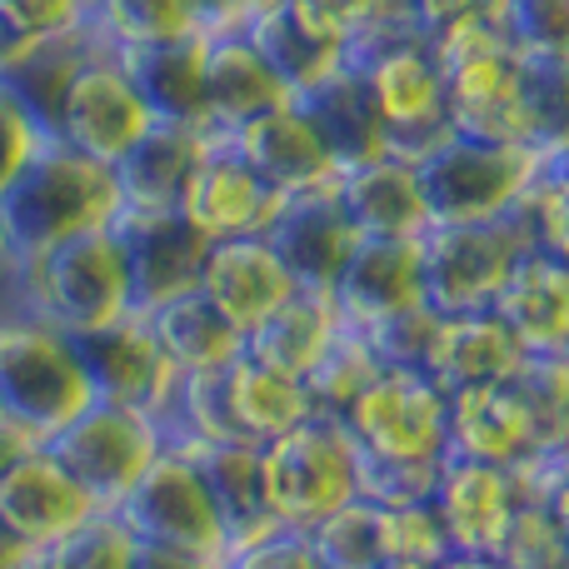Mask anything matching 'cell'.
<instances>
[{
	"instance_id": "1",
	"label": "cell",
	"mask_w": 569,
	"mask_h": 569,
	"mask_svg": "<svg viewBox=\"0 0 569 569\" xmlns=\"http://www.w3.org/2000/svg\"><path fill=\"white\" fill-rule=\"evenodd\" d=\"M116 216V170L90 156H76L56 140H46L36 160L0 190V230L10 246V266L70 236H86V230H110Z\"/></svg>"
},
{
	"instance_id": "2",
	"label": "cell",
	"mask_w": 569,
	"mask_h": 569,
	"mask_svg": "<svg viewBox=\"0 0 569 569\" xmlns=\"http://www.w3.org/2000/svg\"><path fill=\"white\" fill-rule=\"evenodd\" d=\"M6 284L10 305L40 315L66 335H90L136 315L116 230H86V236H70L30 260H16Z\"/></svg>"
},
{
	"instance_id": "3",
	"label": "cell",
	"mask_w": 569,
	"mask_h": 569,
	"mask_svg": "<svg viewBox=\"0 0 569 569\" xmlns=\"http://www.w3.org/2000/svg\"><path fill=\"white\" fill-rule=\"evenodd\" d=\"M90 400L76 340L20 305H0V415L46 445Z\"/></svg>"
},
{
	"instance_id": "4",
	"label": "cell",
	"mask_w": 569,
	"mask_h": 569,
	"mask_svg": "<svg viewBox=\"0 0 569 569\" xmlns=\"http://www.w3.org/2000/svg\"><path fill=\"white\" fill-rule=\"evenodd\" d=\"M430 226H480L505 220L535 176V146H490L445 130L410 160Z\"/></svg>"
},
{
	"instance_id": "5",
	"label": "cell",
	"mask_w": 569,
	"mask_h": 569,
	"mask_svg": "<svg viewBox=\"0 0 569 569\" xmlns=\"http://www.w3.org/2000/svg\"><path fill=\"white\" fill-rule=\"evenodd\" d=\"M260 485L280 530H310L355 500V440L330 415H305L280 440L260 445Z\"/></svg>"
},
{
	"instance_id": "6",
	"label": "cell",
	"mask_w": 569,
	"mask_h": 569,
	"mask_svg": "<svg viewBox=\"0 0 569 569\" xmlns=\"http://www.w3.org/2000/svg\"><path fill=\"white\" fill-rule=\"evenodd\" d=\"M345 66L365 86L375 116H380L385 136H390V156L415 160L425 146L450 130V106H445V76L435 66V50L425 36L380 40V46L350 50Z\"/></svg>"
},
{
	"instance_id": "7",
	"label": "cell",
	"mask_w": 569,
	"mask_h": 569,
	"mask_svg": "<svg viewBox=\"0 0 569 569\" xmlns=\"http://www.w3.org/2000/svg\"><path fill=\"white\" fill-rule=\"evenodd\" d=\"M110 515L126 525L136 545L186 550V555H200V560H226L230 555L216 500H210L196 460H190L170 435H166V450L150 460V470L130 485L126 500H120Z\"/></svg>"
},
{
	"instance_id": "8",
	"label": "cell",
	"mask_w": 569,
	"mask_h": 569,
	"mask_svg": "<svg viewBox=\"0 0 569 569\" xmlns=\"http://www.w3.org/2000/svg\"><path fill=\"white\" fill-rule=\"evenodd\" d=\"M46 450L70 470V480L100 505L116 510L126 490L150 470L160 450H166V420L130 405L90 400L66 430L46 440Z\"/></svg>"
},
{
	"instance_id": "9",
	"label": "cell",
	"mask_w": 569,
	"mask_h": 569,
	"mask_svg": "<svg viewBox=\"0 0 569 569\" xmlns=\"http://www.w3.org/2000/svg\"><path fill=\"white\" fill-rule=\"evenodd\" d=\"M415 256H420V300L435 315H465L490 310L515 260L525 256V240L510 220L425 226L415 240Z\"/></svg>"
},
{
	"instance_id": "10",
	"label": "cell",
	"mask_w": 569,
	"mask_h": 569,
	"mask_svg": "<svg viewBox=\"0 0 569 569\" xmlns=\"http://www.w3.org/2000/svg\"><path fill=\"white\" fill-rule=\"evenodd\" d=\"M360 455L380 460H445V390L425 370H380L340 415Z\"/></svg>"
},
{
	"instance_id": "11",
	"label": "cell",
	"mask_w": 569,
	"mask_h": 569,
	"mask_svg": "<svg viewBox=\"0 0 569 569\" xmlns=\"http://www.w3.org/2000/svg\"><path fill=\"white\" fill-rule=\"evenodd\" d=\"M150 126V110L140 106L130 76L120 70V60L106 46L90 40V50L80 56L76 76H70L66 96L56 106V126L50 140L76 156H90L100 166H116Z\"/></svg>"
},
{
	"instance_id": "12",
	"label": "cell",
	"mask_w": 569,
	"mask_h": 569,
	"mask_svg": "<svg viewBox=\"0 0 569 569\" xmlns=\"http://www.w3.org/2000/svg\"><path fill=\"white\" fill-rule=\"evenodd\" d=\"M70 340H76L80 370H86L96 400L130 405V410H146L156 420L170 415V400L180 390V370L160 355L146 315H126V320L106 325V330L70 335Z\"/></svg>"
},
{
	"instance_id": "13",
	"label": "cell",
	"mask_w": 569,
	"mask_h": 569,
	"mask_svg": "<svg viewBox=\"0 0 569 569\" xmlns=\"http://www.w3.org/2000/svg\"><path fill=\"white\" fill-rule=\"evenodd\" d=\"M110 230H116L120 260H126L130 305H136V315H146V310H156V305L176 300V295L196 290L200 260H206L210 240L200 236L180 210H160V216L120 210Z\"/></svg>"
},
{
	"instance_id": "14",
	"label": "cell",
	"mask_w": 569,
	"mask_h": 569,
	"mask_svg": "<svg viewBox=\"0 0 569 569\" xmlns=\"http://www.w3.org/2000/svg\"><path fill=\"white\" fill-rule=\"evenodd\" d=\"M430 510L440 515L450 555H495L520 510V485L500 465L445 455L435 470Z\"/></svg>"
},
{
	"instance_id": "15",
	"label": "cell",
	"mask_w": 569,
	"mask_h": 569,
	"mask_svg": "<svg viewBox=\"0 0 569 569\" xmlns=\"http://www.w3.org/2000/svg\"><path fill=\"white\" fill-rule=\"evenodd\" d=\"M280 196L226 146L210 140L180 190V216L200 230L206 240H236V236H266L276 220Z\"/></svg>"
},
{
	"instance_id": "16",
	"label": "cell",
	"mask_w": 569,
	"mask_h": 569,
	"mask_svg": "<svg viewBox=\"0 0 569 569\" xmlns=\"http://www.w3.org/2000/svg\"><path fill=\"white\" fill-rule=\"evenodd\" d=\"M226 146L236 150V156L246 160V166L256 170L280 200L305 196V190H320V186H335V176H340V166L330 160L320 130L310 126V116H305L295 100H284V106L246 120L240 130H230Z\"/></svg>"
},
{
	"instance_id": "17",
	"label": "cell",
	"mask_w": 569,
	"mask_h": 569,
	"mask_svg": "<svg viewBox=\"0 0 569 569\" xmlns=\"http://www.w3.org/2000/svg\"><path fill=\"white\" fill-rule=\"evenodd\" d=\"M270 250L280 256L284 276L295 280V290H325L330 295L335 276L345 270L355 250V226L345 220L340 200H335V186L305 190V196H284L276 220L266 226Z\"/></svg>"
},
{
	"instance_id": "18",
	"label": "cell",
	"mask_w": 569,
	"mask_h": 569,
	"mask_svg": "<svg viewBox=\"0 0 569 569\" xmlns=\"http://www.w3.org/2000/svg\"><path fill=\"white\" fill-rule=\"evenodd\" d=\"M90 515H100V505L70 480V470L46 445H36V450L0 480V525H6L26 550H50V545L66 540L76 525H86Z\"/></svg>"
},
{
	"instance_id": "19",
	"label": "cell",
	"mask_w": 569,
	"mask_h": 569,
	"mask_svg": "<svg viewBox=\"0 0 569 569\" xmlns=\"http://www.w3.org/2000/svg\"><path fill=\"white\" fill-rule=\"evenodd\" d=\"M196 290L226 315L236 330H256L270 310L295 290L284 276L280 256L270 250L266 236H236V240H210L206 260H200Z\"/></svg>"
},
{
	"instance_id": "20",
	"label": "cell",
	"mask_w": 569,
	"mask_h": 569,
	"mask_svg": "<svg viewBox=\"0 0 569 569\" xmlns=\"http://www.w3.org/2000/svg\"><path fill=\"white\" fill-rule=\"evenodd\" d=\"M284 100H290L284 86L270 76V66L256 56V46L240 30L210 36L206 70H200V130L210 140H226L230 130L284 106Z\"/></svg>"
},
{
	"instance_id": "21",
	"label": "cell",
	"mask_w": 569,
	"mask_h": 569,
	"mask_svg": "<svg viewBox=\"0 0 569 569\" xmlns=\"http://www.w3.org/2000/svg\"><path fill=\"white\" fill-rule=\"evenodd\" d=\"M335 200L360 240H420L430 226L415 166L405 156H375L335 176Z\"/></svg>"
},
{
	"instance_id": "22",
	"label": "cell",
	"mask_w": 569,
	"mask_h": 569,
	"mask_svg": "<svg viewBox=\"0 0 569 569\" xmlns=\"http://www.w3.org/2000/svg\"><path fill=\"white\" fill-rule=\"evenodd\" d=\"M525 360H530V350L515 340L500 315L465 310V315H440L425 375L445 395H455V390H480V385H510Z\"/></svg>"
},
{
	"instance_id": "23",
	"label": "cell",
	"mask_w": 569,
	"mask_h": 569,
	"mask_svg": "<svg viewBox=\"0 0 569 569\" xmlns=\"http://www.w3.org/2000/svg\"><path fill=\"white\" fill-rule=\"evenodd\" d=\"M330 300L350 330H370L375 320L420 305V256L415 240H355L350 260L330 284Z\"/></svg>"
},
{
	"instance_id": "24",
	"label": "cell",
	"mask_w": 569,
	"mask_h": 569,
	"mask_svg": "<svg viewBox=\"0 0 569 569\" xmlns=\"http://www.w3.org/2000/svg\"><path fill=\"white\" fill-rule=\"evenodd\" d=\"M490 310L530 355H569V260L525 250Z\"/></svg>"
},
{
	"instance_id": "25",
	"label": "cell",
	"mask_w": 569,
	"mask_h": 569,
	"mask_svg": "<svg viewBox=\"0 0 569 569\" xmlns=\"http://www.w3.org/2000/svg\"><path fill=\"white\" fill-rule=\"evenodd\" d=\"M445 455L515 470L535 455V435L510 385H480V390L445 395Z\"/></svg>"
},
{
	"instance_id": "26",
	"label": "cell",
	"mask_w": 569,
	"mask_h": 569,
	"mask_svg": "<svg viewBox=\"0 0 569 569\" xmlns=\"http://www.w3.org/2000/svg\"><path fill=\"white\" fill-rule=\"evenodd\" d=\"M210 146L206 130L196 126H170V120H150L146 136L116 160V190L120 210H140V216H160V210H180V190H186L190 170H196L200 150Z\"/></svg>"
},
{
	"instance_id": "27",
	"label": "cell",
	"mask_w": 569,
	"mask_h": 569,
	"mask_svg": "<svg viewBox=\"0 0 569 569\" xmlns=\"http://www.w3.org/2000/svg\"><path fill=\"white\" fill-rule=\"evenodd\" d=\"M206 30H186V36L156 40V46H120L110 56L130 76L140 106L150 120H170V126H196L200 130V70H206Z\"/></svg>"
},
{
	"instance_id": "28",
	"label": "cell",
	"mask_w": 569,
	"mask_h": 569,
	"mask_svg": "<svg viewBox=\"0 0 569 569\" xmlns=\"http://www.w3.org/2000/svg\"><path fill=\"white\" fill-rule=\"evenodd\" d=\"M176 445L196 460L200 480H206L210 500H216L220 525H226L230 550L256 545L260 535L280 530L266 505V485H260V445H190V440Z\"/></svg>"
},
{
	"instance_id": "29",
	"label": "cell",
	"mask_w": 569,
	"mask_h": 569,
	"mask_svg": "<svg viewBox=\"0 0 569 569\" xmlns=\"http://www.w3.org/2000/svg\"><path fill=\"white\" fill-rule=\"evenodd\" d=\"M146 325H150V335H156L160 355H166L180 375L230 370V365L246 355V330H236L200 290H186V295H176V300L146 310Z\"/></svg>"
},
{
	"instance_id": "30",
	"label": "cell",
	"mask_w": 569,
	"mask_h": 569,
	"mask_svg": "<svg viewBox=\"0 0 569 569\" xmlns=\"http://www.w3.org/2000/svg\"><path fill=\"white\" fill-rule=\"evenodd\" d=\"M340 325H345L340 310H335V300L325 290H290L276 310L246 335V355L300 380V375L320 360L325 345L335 340Z\"/></svg>"
},
{
	"instance_id": "31",
	"label": "cell",
	"mask_w": 569,
	"mask_h": 569,
	"mask_svg": "<svg viewBox=\"0 0 569 569\" xmlns=\"http://www.w3.org/2000/svg\"><path fill=\"white\" fill-rule=\"evenodd\" d=\"M295 106L310 116V126L320 130L325 150H330L335 166H360V160H375V156H390V136H385L380 116H375L370 96L365 86L355 80V70H335L325 86L305 90Z\"/></svg>"
},
{
	"instance_id": "32",
	"label": "cell",
	"mask_w": 569,
	"mask_h": 569,
	"mask_svg": "<svg viewBox=\"0 0 569 569\" xmlns=\"http://www.w3.org/2000/svg\"><path fill=\"white\" fill-rule=\"evenodd\" d=\"M240 36L256 46V56L270 66V76L284 86V96L300 100L305 90L325 86L335 70H345V46L305 30L284 6H270L240 26Z\"/></svg>"
},
{
	"instance_id": "33",
	"label": "cell",
	"mask_w": 569,
	"mask_h": 569,
	"mask_svg": "<svg viewBox=\"0 0 569 569\" xmlns=\"http://www.w3.org/2000/svg\"><path fill=\"white\" fill-rule=\"evenodd\" d=\"M226 395H230V415H236V430L246 445L280 440L284 430H295L310 415L305 385L295 375L250 360V355H240L226 370Z\"/></svg>"
},
{
	"instance_id": "34",
	"label": "cell",
	"mask_w": 569,
	"mask_h": 569,
	"mask_svg": "<svg viewBox=\"0 0 569 569\" xmlns=\"http://www.w3.org/2000/svg\"><path fill=\"white\" fill-rule=\"evenodd\" d=\"M380 370H385V365L375 360L365 330L340 325V330H335V340L320 350V360L300 375L305 400H310V415H330V420H340V415L355 405V395H360Z\"/></svg>"
},
{
	"instance_id": "35",
	"label": "cell",
	"mask_w": 569,
	"mask_h": 569,
	"mask_svg": "<svg viewBox=\"0 0 569 569\" xmlns=\"http://www.w3.org/2000/svg\"><path fill=\"white\" fill-rule=\"evenodd\" d=\"M200 30L190 0H90L86 36L106 50L120 46H156V40Z\"/></svg>"
},
{
	"instance_id": "36",
	"label": "cell",
	"mask_w": 569,
	"mask_h": 569,
	"mask_svg": "<svg viewBox=\"0 0 569 569\" xmlns=\"http://www.w3.org/2000/svg\"><path fill=\"white\" fill-rule=\"evenodd\" d=\"M535 450H569V355H530L510 380Z\"/></svg>"
},
{
	"instance_id": "37",
	"label": "cell",
	"mask_w": 569,
	"mask_h": 569,
	"mask_svg": "<svg viewBox=\"0 0 569 569\" xmlns=\"http://www.w3.org/2000/svg\"><path fill=\"white\" fill-rule=\"evenodd\" d=\"M310 550L320 555L325 569H385V535H380V505L370 500H345L325 520L305 530Z\"/></svg>"
},
{
	"instance_id": "38",
	"label": "cell",
	"mask_w": 569,
	"mask_h": 569,
	"mask_svg": "<svg viewBox=\"0 0 569 569\" xmlns=\"http://www.w3.org/2000/svg\"><path fill=\"white\" fill-rule=\"evenodd\" d=\"M166 435L170 440H190V445H246L236 430V415H230L226 370L180 375V390L166 415Z\"/></svg>"
},
{
	"instance_id": "39",
	"label": "cell",
	"mask_w": 569,
	"mask_h": 569,
	"mask_svg": "<svg viewBox=\"0 0 569 569\" xmlns=\"http://www.w3.org/2000/svg\"><path fill=\"white\" fill-rule=\"evenodd\" d=\"M86 50H90V36L46 40V46H40L36 56L6 80L10 96L36 116V126L46 130V136H50V126H56V106H60V96H66V86H70V76H76V66H80Z\"/></svg>"
},
{
	"instance_id": "40",
	"label": "cell",
	"mask_w": 569,
	"mask_h": 569,
	"mask_svg": "<svg viewBox=\"0 0 569 569\" xmlns=\"http://www.w3.org/2000/svg\"><path fill=\"white\" fill-rule=\"evenodd\" d=\"M495 555L510 569H569V515L550 510V505L520 500V510H515Z\"/></svg>"
},
{
	"instance_id": "41",
	"label": "cell",
	"mask_w": 569,
	"mask_h": 569,
	"mask_svg": "<svg viewBox=\"0 0 569 569\" xmlns=\"http://www.w3.org/2000/svg\"><path fill=\"white\" fill-rule=\"evenodd\" d=\"M520 60H569V0H495Z\"/></svg>"
},
{
	"instance_id": "42",
	"label": "cell",
	"mask_w": 569,
	"mask_h": 569,
	"mask_svg": "<svg viewBox=\"0 0 569 569\" xmlns=\"http://www.w3.org/2000/svg\"><path fill=\"white\" fill-rule=\"evenodd\" d=\"M40 555H46V569H130V560H136V540H130V530L116 520V515L100 510Z\"/></svg>"
},
{
	"instance_id": "43",
	"label": "cell",
	"mask_w": 569,
	"mask_h": 569,
	"mask_svg": "<svg viewBox=\"0 0 569 569\" xmlns=\"http://www.w3.org/2000/svg\"><path fill=\"white\" fill-rule=\"evenodd\" d=\"M380 535H385V565H420L440 569L450 560V540H445L440 515L425 505H400V510H380Z\"/></svg>"
},
{
	"instance_id": "44",
	"label": "cell",
	"mask_w": 569,
	"mask_h": 569,
	"mask_svg": "<svg viewBox=\"0 0 569 569\" xmlns=\"http://www.w3.org/2000/svg\"><path fill=\"white\" fill-rule=\"evenodd\" d=\"M435 330H440V315L420 300V305H405V310L375 320L370 330H365V340H370L375 360H380L385 370H425L430 350H435Z\"/></svg>"
},
{
	"instance_id": "45",
	"label": "cell",
	"mask_w": 569,
	"mask_h": 569,
	"mask_svg": "<svg viewBox=\"0 0 569 569\" xmlns=\"http://www.w3.org/2000/svg\"><path fill=\"white\" fill-rule=\"evenodd\" d=\"M435 470L440 465L420 460H380V455L355 450V495L380 510H400V505H425L435 490Z\"/></svg>"
},
{
	"instance_id": "46",
	"label": "cell",
	"mask_w": 569,
	"mask_h": 569,
	"mask_svg": "<svg viewBox=\"0 0 569 569\" xmlns=\"http://www.w3.org/2000/svg\"><path fill=\"white\" fill-rule=\"evenodd\" d=\"M46 140L50 136L36 126V116L10 96V86H0V190L36 160V150L46 146Z\"/></svg>"
},
{
	"instance_id": "47",
	"label": "cell",
	"mask_w": 569,
	"mask_h": 569,
	"mask_svg": "<svg viewBox=\"0 0 569 569\" xmlns=\"http://www.w3.org/2000/svg\"><path fill=\"white\" fill-rule=\"evenodd\" d=\"M220 569H325L320 555L310 550L305 530H270L256 545H240L226 555Z\"/></svg>"
},
{
	"instance_id": "48",
	"label": "cell",
	"mask_w": 569,
	"mask_h": 569,
	"mask_svg": "<svg viewBox=\"0 0 569 569\" xmlns=\"http://www.w3.org/2000/svg\"><path fill=\"white\" fill-rule=\"evenodd\" d=\"M20 26H30L40 40H70L86 36L90 0H0Z\"/></svg>"
},
{
	"instance_id": "49",
	"label": "cell",
	"mask_w": 569,
	"mask_h": 569,
	"mask_svg": "<svg viewBox=\"0 0 569 569\" xmlns=\"http://www.w3.org/2000/svg\"><path fill=\"white\" fill-rule=\"evenodd\" d=\"M280 6L290 10L305 30H315V36H325V40H340V46H350L355 30L370 16V0H280Z\"/></svg>"
},
{
	"instance_id": "50",
	"label": "cell",
	"mask_w": 569,
	"mask_h": 569,
	"mask_svg": "<svg viewBox=\"0 0 569 569\" xmlns=\"http://www.w3.org/2000/svg\"><path fill=\"white\" fill-rule=\"evenodd\" d=\"M40 46H46V40H40L30 26H20V20L10 16L6 6H0V86H6V80L16 76V70L26 66V60L36 56Z\"/></svg>"
},
{
	"instance_id": "51",
	"label": "cell",
	"mask_w": 569,
	"mask_h": 569,
	"mask_svg": "<svg viewBox=\"0 0 569 569\" xmlns=\"http://www.w3.org/2000/svg\"><path fill=\"white\" fill-rule=\"evenodd\" d=\"M490 6L495 0H415V26H420V36H435V30H445L450 20L490 10Z\"/></svg>"
},
{
	"instance_id": "52",
	"label": "cell",
	"mask_w": 569,
	"mask_h": 569,
	"mask_svg": "<svg viewBox=\"0 0 569 569\" xmlns=\"http://www.w3.org/2000/svg\"><path fill=\"white\" fill-rule=\"evenodd\" d=\"M226 560H200L186 550H160V545H136V560L130 569H220Z\"/></svg>"
},
{
	"instance_id": "53",
	"label": "cell",
	"mask_w": 569,
	"mask_h": 569,
	"mask_svg": "<svg viewBox=\"0 0 569 569\" xmlns=\"http://www.w3.org/2000/svg\"><path fill=\"white\" fill-rule=\"evenodd\" d=\"M36 445H40L36 435H26V430H20V425H10L6 415H0V480H6V475L16 470V465L26 460L30 450H36Z\"/></svg>"
},
{
	"instance_id": "54",
	"label": "cell",
	"mask_w": 569,
	"mask_h": 569,
	"mask_svg": "<svg viewBox=\"0 0 569 569\" xmlns=\"http://www.w3.org/2000/svg\"><path fill=\"white\" fill-rule=\"evenodd\" d=\"M226 6V16H230V26H246L250 16H260V10H270V6H280V0H220Z\"/></svg>"
},
{
	"instance_id": "55",
	"label": "cell",
	"mask_w": 569,
	"mask_h": 569,
	"mask_svg": "<svg viewBox=\"0 0 569 569\" xmlns=\"http://www.w3.org/2000/svg\"><path fill=\"white\" fill-rule=\"evenodd\" d=\"M440 569H510L500 555H450Z\"/></svg>"
},
{
	"instance_id": "56",
	"label": "cell",
	"mask_w": 569,
	"mask_h": 569,
	"mask_svg": "<svg viewBox=\"0 0 569 569\" xmlns=\"http://www.w3.org/2000/svg\"><path fill=\"white\" fill-rule=\"evenodd\" d=\"M20 555H30V550H26V545L16 540V535L6 530V525H0V569H10V565L20 560Z\"/></svg>"
},
{
	"instance_id": "57",
	"label": "cell",
	"mask_w": 569,
	"mask_h": 569,
	"mask_svg": "<svg viewBox=\"0 0 569 569\" xmlns=\"http://www.w3.org/2000/svg\"><path fill=\"white\" fill-rule=\"evenodd\" d=\"M10 569H46V555H40V550H30V555H20V560L10 565Z\"/></svg>"
},
{
	"instance_id": "58",
	"label": "cell",
	"mask_w": 569,
	"mask_h": 569,
	"mask_svg": "<svg viewBox=\"0 0 569 569\" xmlns=\"http://www.w3.org/2000/svg\"><path fill=\"white\" fill-rule=\"evenodd\" d=\"M10 276V246H6V230H0V280Z\"/></svg>"
},
{
	"instance_id": "59",
	"label": "cell",
	"mask_w": 569,
	"mask_h": 569,
	"mask_svg": "<svg viewBox=\"0 0 569 569\" xmlns=\"http://www.w3.org/2000/svg\"><path fill=\"white\" fill-rule=\"evenodd\" d=\"M385 569H420V565H385Z\"/></svg>"
}]
</instances>
